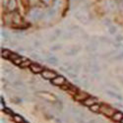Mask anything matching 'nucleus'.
I'll return each instance as SVG.
<instances>
[{
  "label": "nucleus",
  "mask_w": 123,
  "mask_h": 123,
  "mask_svg": "<svg viewBox=\"0 0 123 123\" xmlns=\"http://www.w3.org/2000/svg\"><path fill=\"white\" fill-rule=\"evenodd\" d=\"M38 97L43 98L48 101H52V102H56V98L53 95H51L50 93H48V92H38V93L37 94Z\"/></svg>",
  "instance_id": "7ed1b4c3"
},
{
  "label": "nucleus",
  "mask_w": 123,
  "mask_h": 123,
  "mask_svg": "<svg viewBox=\"0 0 123 123\" xmlns=\"http://www.w3.org/2000/svg\"><path fill=\"white\" fill-rule=\"evenodd\" d=\"M8 8H9V10H11V11H14L17 8V0H9Z\"/></svg>",
  "instance_id": "f8f14e48"
},
{
  "label": "nucleus",
  "mask_w": 123,
  "mask_h": 123,
  "mask_svg": "<svg viewBox=\"0 0 123 123\" xmlns=\"http://www.w3.org/2000/svg\"><path fill=\"white\" fill-rule=\"evenodd\" d=\"M88 95L86 93H83V92H78V93L75 95V98L77 100H82V101H84L86 98H88Z\"/></svg>",
  "instance_id": "9d476101"
},
{
  "label": "nucleus",
  "mask_w": 123,
  "mask_h": 123,
  "mask_svg": "<svg viewBox=\"0 0 123 123\" xmlns=\"http://www.w3.org/2000/svg\"><path fill=\"white\" fill-rule=\"evenodd\" d=\"M105 8L108 10V11H114V10L117 8V5L114 2V0H107L105 2Z\"/></svg>",
  "instance_id": "6e6552de"
},
{
  "label": "nucleus",
  "mask_w": 123,
  "mask_h": 123,
  "mask_svg": "<svg viewBox=\"0 0 123 123\" xmlns=\"http://www.w3.org/2000/svg\"><path fill=\"white\" fill-rule=\"evenodd\" d=\"M115 32H116V28L113 27V26H110V27H109V33H110L111 35H113Z\"/></svg>",
  "instance_id": "aec40b11"
},
{
  "label": "nucleus",
  "mask_w": 123,
  "mask_h": 123,
  "mask_svg": "<svg viewBox=\"0 0 123 123\" xmlns=\"http://www.w3.org/2000/svg\"><path fill=\"white\" fill-rule=\"evenodd\" d=\"M119 7H120V9L123 11V0H121V2H120V4H119Z\"/></svg>",
  "instance_id": "393cba45"
},
{
  "label": "nucleus",
  "mask_w": 123,
  "mask_h": 123,
  "mask_svg": "<svg viewBox=\"0 0 123 123\" xmlns=\"http://www.w3.org/2000/svg\"><path fill=\"white\" fill-rule=\"evenodd\" d=\"M1 36H2L3 37H5V38H8V35H7L6 32H3V31H2V32H1Z\"/></svg>",
  "instance_id": "4be33fe9"
},
{
  "label": "nucleus",
  "mask_w": 123,
  "mask_h": 123,
  "mask_svg": "<svg viewBox=\"0 0 123 123\" xmlns=\"http://www.w3.org/2000/svg\"><path fill=\"white\" fill-rule=\"evenodd\" d=\"M32 72L35 73V74H38V73H43V68L40 66L39 64H37V63H32V65L30 66Z\"/></svg>",
  "instance_id": "0eeeda50"
},
{
  "label": "nucleus",
  "mask_w": 123,
  "mask_h": 123,
  "mask_svg": "<svg viewBox=\"0 0 123 123\" xmlns=\"http://www.w3.org/2000/svg\"><path fill=\"white\" fill-rule=\"evenodd\" d=\"M107 94L110 95V96H112V97H114V98H117L118 99H121V97H120V96H118V95H116V94H114V93H112V92H110V91L107 92Z\"/></svg>",
  "instance_id": "6ab92c4d"
},
{
  "label": "nucleus",
  "mask_w": 123,
  "mask_h": 123,
  "mask_svg": "<svg viewBox=\"0 0 123 123\" xmlns=\"http://www.w3.org/2000/svg\"><path fill=\"white\" fill-rule=\"evenodd\" d=\"M11 54H12V52H11V51H9L8 49H2V52H1L2 57H4V58H10Z\"/></svg>",
  "instance_id": "ddd939ff"
},
{
  "label": "nucleus",
  "mask_w": 123,
  "mask_h": 123,
  "mask_svg": "<svg viewBox=\"0 0 123 123\" xmlns=\"http://www.w3.org/2000/svg\"><path fill=\"white\" fill-rule=\"evenodd\" d=\"M61 47V45L60 44H56V45H54V46H52L51 47V50H57L58 48H60Z\"/></svg>",
  "instance_id": "412c9836"
},
{
  "label": "nucleus",
  "mask_w": 123,
  "mask_h": 123,
  "mask_svg": "<svg viewBox=\"0 0 123 123\" xmlns=\"http://www.w3.org/2000/svg\"><path fill=\"white\" fill-rule=\"evenodd\" d=\"M55 13H56V10L55 9H51V10H49V11H48L47 16L48 17H53L55 15Z\"/></svg>",
  "instance_id": "f3484780"
},
{
  "label": "nucleus",
  "mask_w": 123,
  "mask_h": 123,
  "mask_svg": "<svg viewBox=\"0 0 123 123\" xmlns=\"http://www.w3.org/2000/svg\"><path fill=\"white\" fill-rule=\"evenodd\" d=\"M13 120H14V122H16V123H21V122L24 121L23 118L20 116V115H18V114H14V115H13Z\"/></svg>",
  "instance_id": "2eb2a0df"
},
{
  "label": "nucleus",
  "mask_w": 123,
  "mask_h": 123,
  "mask_svg": "<svg viewBox=\"0 0 123 123\" xmlns=\"http://www.w3.org/2000/svg\"><path fill=\"white\" fill-rule=\"evenodd\" d=\"M31 65H32V63H31L29 60H27V59H26L25 61H23V63H22L21 65H20V66H21V67H27V66H31Z\"/></svg>",
  "instance_id": "dca6fc26"
},
{
  "label": "nucleus",
  "mask_w": 123,
  "mask_h": 123,
  "mask_svg": "<svg viewBox=\"0 0 123 123\" xmlns=\"http://www.w3.org/2000/svg\"><path fill=\"white\" fill-rule=\"evenodd\" d=\"M21 123H28V122H26V121H23V122H21Z\"/></svg>",
  "instance_id": "a878e982"
},
{
  "label": "nucleus",
  "mask_w": 123,
  "mask_h": 123,
  "mask_svg": "<svg viewBox=\"0 0 123 123\" xmlns=\"http://www.w3.org/2000/svg\"><path fill=\"white\" fill-rule=\"evenodd\" d=\"M83 104H84L86 106H90V107H91L92 105H94L97 104V98L89 97L88 98H86V99L83 101Z\"/></svg>",
  "instance_id": "1a4fd4ad"
},
{
  "label": "nucleus",
  "mask_w": 123,
  "mask_h": 123,
  "mask_svg": "<svg viewBox=\"0 0 123 123\" xmlns=\"http://www.w3.org/2000/svg\"><path fill=\"white\" fill-rule=\"evenodd\" d=\"M47 61H48V62H50V63H57V59L55 57H53V56H51L50 58H48Z\"/></svg>",
  "instance_id": "a211bd4d"
},
{
  "label": "nucleus",
  "mask_w": 123,
  "mask_h": 123,
  "mask_svg": "<svg viewBox=\"0 0 123 123\" xmlns=\"http://www.w3.org/2000/svg\"><path fill=\"white\" fill-rule=\"evenodd\" d=\"M74 16L82 24H88L90 22V16L88 14V12L85 11V10H83V9H80V10H78V11H76Z\"/></svg>",
  "instance_id": "f257e3e1"
},
{
  "label": "nucleus",
  "mask_w": 123,
  "mask_h": 123,
  "mask_svg": "<svg viewBox=\"0 0 123 123\" xmlns=\"http://www.w3.org/2000/svg\"><path fill=\"white\" fill-rule=\"evenodd\" d=\"M42 76L44 78V79H47V80H51L52 81L53 79H55L57 77L56 73L53 72L51 70H43V72L42 73Z\"/></svg>",
  "instance_id": "39448f33"
},
{
  "label": "nucleus",
  "mask_w": 123,
  "mask_h": 123,
  "mask_svg": "<svg viewBox=\"0 0 123 123\" xmlns=\"http://www.w3.org/2000/svg\"><path fill=\"white\" fill-rule=\"evenodd\" d=\"M100 112L101 113H104V114H105V115H107V116H111V117L113 116V114L115 113L114 109L112 107H110V106H108V105H101Z\"/></svg>",
  "instance_id": "20e7f679"
},
{
  "label": "nucleus",
  "mask_w": 123,
  "mask_h": 123,
  "mask_svg": "<svg viewBox=\"0 0 123 123\" xmlns=\"http://www.w3.org/2000/svg\"><path fill=\"white\" fill-rule=\"evenodd\" d=\"M51 82H52V84L55 85V86H61V87H62L66 83V80H65V78L63 76H57L55 79H53Z\"/></svg>",
  "instance_id": "423d86ee"
},
{
  "label": "nucleus",
  "mask_w": 123,
  "mask_h": 123,
  "mask_svg": "<svg viewBox=\"0 0 123 123\" xmlns=\"http://www.w3.org/2000/svg\"><path fill=\"white\" fill-rule=\"evenodd\" d=\"M122 58H123V53H121V54H119L115 57V59H122Z\"/></svg>",
  "instance_id": "5701e85b"
},
{
  "label": "nucleus",
  "mask_w": 123,
  "mask_h": 123,
  "mask_svg": "<svg viewBox=\"0 0 123 123\" xmlns=\"http://www.w3.org/2000/svg\"><path fill=\"white\" fill-rule=\"evenodd\" d=\"M122 119H123V113H121V112H115L113 116H112V120L115 122H120L122 121Z\"/></svg>",
  "instance_id": "9b49d317"
},
{
  "label": "nucleus",
  "mask_w": 123,
  "mask_h": 123,
  "mask_svg": "<svg viewBox=\"0 0 123 123\" xmlns=\"http://www.w3.org/2000/svg\"><path fill=\"white\" fill-rule=\"evenodd\" d=\"M43 12L38 8L33 9L32 11L30 12V17L32 18V20H34V21H37V20H39L43 17Z\"/></svg>",
  "instance_id": "f03ea898"
},
{
  "label": "nucleus",
  "mask_w": 123,
  "mask_h": 123,
  "mask_svg": "<svg viewBox=\"0 0 123 123\" xmlns=\"http://www.w3.org/2000/svg\"><path fill=\"white\" fill-rule=\"evenodd\" d=\"M121 123H123V119H122V121H121Z\"/></svg>",
  "instance_id": "bb28decb"
},
{
  "label": "nucleus",
  "mask_w": 123,
  "mask_h": 123,
  "mask_svg": "<svg viewBox=\"0 0 123 123\" xmlns=\"http://www.w3.org/2000/svg\"><path fill=\"white\" fill-rule=\"evenodd\" d=\"M42 1H43V3H45V4H49V3L51 2V0H42Z\"/></svg>",
  "instance_id": "b1692460"
},
{
  "label": "nucleus",
  "mask_w": 123,
  "mask_h": 123,
  "mask_svg": "<svg viewBox=\"0 0 123 123\" xmlns=\"http://www.w3.org/2000/svg\"><path fill=\"white\" fill-rule=\"evenodd\" d=\"M100 105H92L91 107H90V110L92 111V112H96V113H97V112H98V111H100Z\"/></svg>",
  "instance_id": "4468645a"
}]
</instances>
